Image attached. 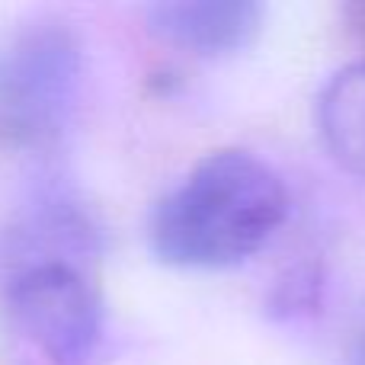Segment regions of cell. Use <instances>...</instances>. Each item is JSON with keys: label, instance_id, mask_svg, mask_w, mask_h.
<instances>
[{"label": "cell", "instance_id": "cell-1", "mask_svg": "<svg viewBox=\"0 0 365 365\" xmlns=\"http://www.w3.org/2000/svg\"><path fill=\"white\" fill-rule=\"evenodd\" d=\"M289 208V189L263 158L212 151L158 202L151 247L180 269H227L263 250Z\"/></svg>", "mask_w": 365, "mask_h": 365}, {"label": "cell", "instance_id": "cell-2", "mask_svg": "<svg viewBox=\"0 0 365 365\" xmlns=\"http://www.w3.org/2000/svg\"><path fill=\"white\" fill-rule=\"evenodd\" d=\"M87 51L74 23L32 16L0 38V148L45 151L68 132L83 93Z\"/></svg>", "mask_w": 365, "mask_h": 365}, {"label": "cell", "instance_id": "cell-3", "mask_svg": "<svg viewBox=\"0 0 365 365\" xmlns=\"http://www.w3.org/2000/svg\"><path fill=\"white\" fill-rule=\"evenodd\" d=\"M10 330L42 365H96L106 346V304L96 282L61 253H36L4 289Z\"/></svg>", "mask_w": 365, "mask_h": 365}, {"label": "cell", "instance_id": "cell-4", "mask_svg": "<svg viewBox=\"0 0 365 365\" xmlns=\"http://www.w3.org/2000/svg\"><path fill=\"white\" fill-rule=\"evenodd\" d=\"M263 6L250 0H189L154 4L145 19L160 38L195 55H227L253 42L263 26Z\"/></svg>", "mask_w": 365, "mask_h": 365}, {"label": "cell", "instance_id": "cell-5", "mask_svg": "<svg viewBox=\"0 0 365 365\" xmlns=\"http://www.w3.org/2000/svg\"><path fill=\"white\" fill-rule=\"evenodd\" d=\"M317 132L330 158L365 180V58L336 71L321 90Z\"/></svg>", "mask_w": 365, "mask_h": 365}, {"label": "cell", "instance_id": "cell-6", "mask_svg": "<svg viewBox=\"0 0 365 365\" xmlns=\"http://www.w3.org/2000/svg\"><path fill=\"white\" fill-rule=\"evenodd\" d=\"M317 292H321V276L314 269H298L279 285L276 304L282 314H302L317 304Z\"/></svg>", "mask_w": 365, "mask_h": 365}, {"label": "cell", "instance_id": "cell-7", "mask_svg": "<svg viewBox=\"0 0 365 365\" xmlns=\"http://www.w3.org/2000/svg\"><path fill=\"white\" fill-rule=\"evenodd\" d=\"M353 365H365V334L359 340V346H356V356H353Z\"/></svg>", "mask_w": 365, "mask_h": 365}]
</instances>
